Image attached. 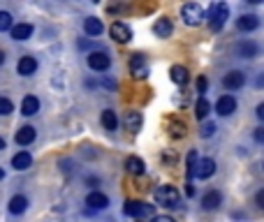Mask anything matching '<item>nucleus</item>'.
<instances>
[{
  "label": "nucleus",
  "instance_id": "35",
  "mask_svg": "<svg viewBox=\"0 0 264 222\" xmlns=\"http://www.w3.org/2000/svg\"><path fill=\"white\" fill-rule=\"evenodd\" d=\"M255 203H257V206L264 211V190H259V192L255 194Z\"/></svg>",
  "mask_w": 264,
  "mask_h": 222
},
{
  "label": "nucleus",
  "instance_id": "32",
  "mask_svg": "<svg viewBox=\"0 0 264 222\" xmlns=\"http://www.w3.org/2000/svg\"><path fill=\"white\" fill-rule=\"evenodd\" d=\"M213 132H216V125H213L211 120H206V123L199 127V134H202V137H213Z\"/></svg>",
  "mask_w": 264,
  "mask_h": 222
},
{
  "label": "nucleus",
  "instance_id": "2",
  "mask_svg": "<svg viewBox=\"0 0 264 222\" xmlns=\"http://www.w3.org/2000/svg\"><path fill=\"white\" fill-rule=\"evenodd\" d=\"M227 16H230V7L225 3H213L206 12V18H208V26L211 30H220L222 26L227 23Z\"/></svg>",
  "mask_w": 264,
  "mask_h": 222
},
{
  "label": "nucleus",
  "instance_id": "38",
  "mask_svg": "<svg viewBox=\"0 0 264 222\" xmlns=\"http://www.w3.org/2000/svg\"><path fill=\"white\" fill-rule=\"evenodd\" d=\"M162 160L169 162V164H174V162H176V155H174V153H162Z\"/></svg>",
  "mask_w": 264,
  "mask_h": 222
},
{
  "label": "nucleus",
  "instance_id": "43",
  "mask_svg": "<svg viewBox=\"0 0 264 222\" xmlns=\"http://www.w3.org/2000/svg\"><path fill=\"white\" fill-rule=\"evenodd\" d=\"M3 178H5V171H3V169H0V180H3Z\"/></svg>",
  "mask_w": 264,
  "mask_h": 222
},
{
  "label": "nucleus",
  "instance_id": "13",
  "mask_svg": "<svg viewBox=\"0 0 264 222\" xmlns=\"http://www.w3.org/2000/svg\"><path fill=\"white\" fill-rule=\"evenodd\" d=\"M16 72L21 74V77H30V74H35L37 72V58H32V55H23V58L16 63Z\"/></svg>",
  "mask_w": 264,
  "mask_h": 222
},
{
  "label": "nucleus",
  "instance_id": "37",
  "mask_svg": "<svg viewBox=\"0 0 264 222\" xmlns=\"http://www.w3.org/2000/svg\"><path fill=\"white\" fill-rule=\"evenodd\" d=\"M255 116H257V118L264 123V102H262V104H257V109H255Z\"/></svg>",
  "mask_w": 264,
  "mask_h": 222
},
{
  "label": "nucleus",
  "instance_id": "28",
  "mask_svg": "<svg viewBox=\"0 0 264 222\" xmlns=\"http://www.w3.org/2000/svg\"><path fill=\"white\" fill-rule=\"evenodd\" d=\"M197 153H195V151H190L188 153V162H185V164H188V166H185V176H188V183H190V178H195V171H197Z\"/></svg>",
  "mask_w": 264,
  "mask_h": 222
},
{
  "label": "nucleus",
  "instance_id": "36",
  "mask_svg": "<svg viewBox=\"0 0 264 222\" xmlns=\"http://www.w3.org/2000/svg\"><path fill=\"white\" fill-rule=\"evenodd\" d=\"M151 222H174V220H171L169 215H153Z\"/></svg>",
  "mask_w": 264,
  "mask_h": 222
},
{
  "label": "nucleus",
  "instance_id": "11",
  "mask_svg": "<svg viewBox=\"0 0 264 222\" xmlns=\"http://www.w3.org/2000/svg\"><path fill=\"white\" fill-rule=\"evenodd\" d=\"M236 53H239V58H255V55H259V44L253 40L239 42L236 44Z\"/></svg>",
  "mask_w": 264,
  "mask_h": 222
},
{
  "label": "nucleus",
  "instance_id": "1",
  "mask_svg": "<svg viewBox=\"0 0 264 222\" xmlns=\"http://www.w3.org/2000/svg\"><path fill=\"white\" fill-rule=\"evenodd\" d=\"M153 199H155L157 206H165V208H176L181 201L179 190L171 188V185H157L155 192H153Z\"/></svg>",
  "mask_w": 264,
  "mask_h": 222
},
{
  "label": "nucleus",
  "instance_id": "31",
  "mask_svg": "<svg viewBox=\"0 0 264 222\" xmlns=\"http://www.w3.org/2000/svg\"><path fill=\"white\" fill-rule=\"evenodd\" d=\"M14 111V104L7 100V97H0V116H9Z\"/></svg>",
  "mask_w": 264,
  "mask_h": 222
},
{
  "label": "nucleus",
  "instance_id": "25",
  "mask_svg": "<svg viewBox=\"0 0 264 222\" xmlns=\"http://www.w3.org/2000/svg\"><path fill=\"white\" fill-rule=\"evenodd\" d=\"M125 166H128V171H130V174H132V176H142L144 171H146V166H144V162L139 160L137 155H130L128 160H125Z\"/></svg>",
  "mask_w": 264,
  "mask_h": 222
},
{
  "label": "nucleus",
  "instance_id": "29",
  "mask_svg": "<svg viewBox=\"0 0 264 222\" xmlns=\"http://www.w3.org/2000/svg\"><path fill=\"white\" fill-rule=\"evenodd\" d=\"M169 134L174 139L185 137V125L181 123V120H176V118H169Z\"/></svg>",
  "mask_w": 264,
  "mask_h": 222
},
{
  "label": "nucleus",
  "instance_id": "39",
  "mask_svg": "<svg viewBox=\"0 0 264 222\" xmlns=\"http://www.w3.org/2000/svg\"><path fill=\"white\" fill-rule=\"evenodd\" d=\"M185 194H188V197H192V194H195V188H192V185H185Z\"/></svg>",
  "mask_w": 264,
  "mask_h": 222
},
{
  "label": "nucleus",
  "instance_id": "5",
  "mask_svg": "<svg viewBox=\"0 0 264 222\" xmlns=\"http://www.w3.org/2000/svg\"><path fill=\"white\" fill-rule=\"evenodd\" d=\"M88 67L93 72H107L111 67V58L104 51H93V53H88Z\"/></svg>",
  "mask_w": 264,
  "mask_h": 222
},
{
  "label": "nucleus",
  "instance_id": "10",
  "mask_svg": "<svg viewBox=\"0 0 264 222\" xmlns=\"http://www.w3.org/2000/svg\"><path fill=\"white\" fill-rule=\"evenodd\" d=\"M153 32H155V37H160V40H167V37L174 32V23H171V18H167V16L157 18V21L153 23Z\"/></svg>",
  "mask_w": 264,
  "mask_h": 222
},
{
  "label": "nucleus",
  "instance_id": "3",
  "mask_svg": "<svg viewBox=\"0 0 264 222\" xmlns=\"http://www.w3.org/2000/svg\"><path fill=\"white\" fill-rule=\"evenodd\" d=\"M181 18H183L185 26L195 28L204 21V9L199 7L197 3H185L183 7H181Z\"/></svg>",
  "mask_w": 264,
  "mask_h": 222
},
{
  "label": "nucleus",
  "instance_id": "12",
  "mask_svg": "<svg viewBox=\"0 0 264 222\" xmlns=\"http://www.w3.org/2000/svg\"><path fill=\"white\" fill-rule=\"evenodd\" d=\"M216 111L220 116H232L236 111V100L232 95H222V97H218V102H216Z\"/></svg>",
  "mask_w": 264,
  "mask_h": 222
},
{
  "label": "nucleus",
  "instance_id": "40",
  "mask_svg": "<svg viewBox=\"0 0 264 222\" xmlns=\"http://www.w3.org/2000/svg\"><path fill=\"white\" fill-rule=\"evenodd\" d=\"M5 63V51H0V65Z\"/></svg>",
  "mask_w": 264,
  "mask_h": 222
},
{
  "label": "nucleus",
  "instance_id": "18",
  "mask_svg": "<svg viewBox=\"0 0 264 222\" xmlns=\"http://www.w3.org/2000/svg\"><path fill=\"white\" fill-rule=\"evenodd\" d=\"M7 208H9V213H12V215H21V213L28 208V199L23 197V194H14V197L9 199Z\"/></svg>",
  "mask_w": 264,
  "mask_h": 222
},
{
  "label": "nucleus",
  "instance_id": "34",
  "mask_svg": "<svg viewBox=\"0 0 264 222\" xmlns=\"http://www.w3.org/2000/svg\"><path fill=\"white\" fill-rule=\"evenodd\" d=\"M253 137H255V141H257V143H264V127H257V130H255Z\"/></svg>",
  "mask_w": 264,
  "mask_h": 222
},
{
  "label": "nucleus",
  "instance_id": "4",
  "mask_svg": "<svg viewBox=\"0 0 264 222\" xmlns=\"http://www.w3.org/2000/svg\"><path fill=\"white\" fill-rule=\"evenodd\" d=\"M123 213L128 217H153V203H144V201H134V199H128L123 206Z\"/></svg>",
  "mask_w": 264,
  "mask_h": 222
},
{
  "label": "nucleus",
  "instance_id": "16",
  "mask_svg": "<svg viewBox=\"0 0 264 222\" xmlns=\"http://www.w3.org/2000/svg\"><path fill=\"white\" fill-rule=\"evenodd\" d=\"M86 203H88V208H95V211H104V208L109 206V197L95 190V192H91V194L86 197Z\"/></svg>",
  "mask_w": 264,
  "mask_h": 222
},
{
  "label": "nucleus",
  "instance_id": "20",
  "mask_svg": "<svg viewBox=\"0 0 264 222\" xmlns=\"http://www.w3.org/2000/svg\"><path fill=\"white\" fill-rule=\"evenodd\" d=\"M30 164H32V157H30V153H26V151L16 153V155L12 157V166L16 171H26Z\"/></svg>",
  "mask_w": 264,
  "mask_h": 222
},
{
  "label": "nucleus",
  "instance_id": "23",
  "mask_svg": "<svg viewBox=\"0 0 264 222\" xmlns=\"http://www.w3.org/2000/svg\"><path fill=\"white\" fill-rule=\"evenodd\" d=\"M169 79L176 86H183V83H188V69H185L183 65H174V67L169 69Z\"/></svg>",
  "mask_w": 264,
  "mask_h": 222
},
{
  "label": "nucleus",
  "instance_id": "19",
  "mask_svg": "<svg viewBox=\"0 0 264 222\" xmlns=\"http://www.w3.org/2000/svg\"><path fill=\"white\" fill-rule=\"evenodd\" d=\"M37 111H40V100H37L35 95L23 97V102H21V114H23V116H35Z\"/></svg>",
  "mask_w": 264,
  "mask_h": 222
},
{
  "label": "nucleus",
  "instance_id": "21",
  "mask_svg": "<svg viewBox=\"0 0 264 222\" xmlns=\"http://www.w3.org/2000/svg\"><path fill=\"white\" fill-rule=\"evenodd\" d=\"M142 123H144V118L139 111H128V114H125V127H128L130 132H139Z\"/></svg>",
  "mask_w": 264,
  "mask_h": 222
},
{
  "label": "nucleus",
  "instance_id": "17",
  "mask_svg": "<svg viewBox=\"0 0 264 222\" xmlns=\"http://www.w3.org/2000/svg\"><path fill=\"white\" fill-rule=\"evenodd\" d=\"M236 26H239V30H243V32H253L259 28V16H255V14H243Z\"/></svg>",
  "mask_w": 264,
  "mask_h": 222
},
{
  "label": "nucleus",
  "instance_id": "26",
  "mask_svg": "<svg viewBox=\"0 0 264 222\" xmlns=\"http://www.w3.org/2000/svg\"><path fill=\"white\" fill-rule=\"evenodd\" d=\"M102 125H104V130H111V132H114L116 127H118V118H116V114L111 109H104L102 111Z\"/></svg>",
  "mask_w": 264,
  "mask_h": 222
},
{
  "label": "nucleus",
  "instance_id": "14",
  "mask_svg": "<svg viewBox=\"0 0 264 222\" xmlns=\"http://www.w3.org/2000/svg\"><path fill=\"white\" fill-rule=\"evenodd\" d=\"M37 137L35 127H30V125H23V127L16 130V134H14V139H16L19 146H28V143H32Z\"/></svg>",
  "mask_w": 264,
  "mask_h": 222
},
{
  "label": "nucleus",
  "instance_id": "8",
  "mask_svg": "<svg viewBox=\"0 0 264 222\" xmlns=\"http://www.w3.org/2000/svg\"><path fill=\"white\" fill-rule=\"evenodd\" d=\"M243 83H245V74L239 72V69H232V72H227L222 77V86L227 90H239V88H243Z\"/></svg>",
  "mask_w": 264,
  "mask_h": 222
},
{
  "label": "nucleus",
  "instance_id": "7",
  "mask_svg": "<svg viewBox=\"0 0 264 222\" xmlns=\"http://www.w3.org/2000/svg\"><path fill=\"white\" fill-rule=\"evenodd\" d=\"M130 72H132L134 79H146L148 77V65H146V58L142 53H134L130 58Z\"/></svg>",
  "mask_w": 264,
  "mask_h": 222
},
{
  "label": "nucleus",
  "instance_id": "24",
  "mask_svg": "<svg viewBox=\"0 0 264 222\" xmlns=\"http://www.w3.org/2000/svg\"><path fill=\"white\" fill-rule=\"evenodd\" d=\"M83 30H86V35L97 37L102 30H104V26H102V21H100V18H93V16H88L86 21H83Z\"/></svg>",
  "mask_w": 264,
  "mask_h": 222
},
{
  "label": "nucleus",
  "instance_id": "22",
  "mask_svg": "<svg viewBox=\"0 0 264 222\" xmlns=\"http://www.w3.org/2000/svg\"><path fill=\"white\" fill-rule=\"evenodd\" d=\"M12 40H16V42H23V40H28V37L32 35V26L30 23H19V26H12Z\"/></svg>",
  "mask_w": 264,
  "mask_h": 222
},
{
  "label": "nucleus",
  "instance_id": "42",
  "mask_svg": "<svg viewBox=\"0 0 264 222\" xmlns=\"http://www.w3.org/2000/svg\"><path fill=\"white\" fill-rule=\"evenodd\" d=\"M3 148H5V139L0 137V151H3Z\"/></svg>",
  "mask_w": 264,
  "mask_h": 222
},
{
  "label": "nucleus",
  "instance_id": "41",
  "mask_svg": "<svg viewBox=\"0 0 264 222\" xmlns=\"http://www.w3.org/2000/svg\"><path fill=\"white\" fill-rule=\"evenodd\" d=\"M257 86H264V77H259V79H257Z\"/></svg>",
  "mask_w": 264,
  "mask_h": 222
},
{
  "label": "nucleus",
  "instance_id": "33",
  "mask_svg": "<svg viewBox=\"0 0 264 222\" xmlns=\"http://www.w3.org/2000/svg\"><path fill=\"white\" fill-rule=\"evenodd\" d=\"M206 88H208V81H206L204 77H199V79H197V92H199V97H204Z\"/></svg>",
  "mask_w": 264,
  "mask_h": 222
},
{
  "label": "nucleus",
  "instance_id": "9",
  "mask_svg": "<svg viewBox=\"0 0 264 222\" xmlns=\"http://www.w3.org/2000/svg\"><path fill=\"white\" fill-rule=\"evenodd\" d=\"M216 174V160H211V157H202V160L197 162V171H195V178H211V176Z\"/></svg>",
  "mask_w": 264,
  "mask_h": 222
},
{
  "label": "nucleus",
  "instance_id": "30",
  "mask_svg": "<svg viewBox=\"0 0 264 222\" xmlns=\"http://www.w3.org/2000/svg\"><path fill=\"white\" fill-rule=\"evenodd\" d=\"M12 30V14L9 12H0V32Z\"/></svg>",
  "mask_w": 264,
  "mask_h": 222
},
{
  "label": "nucleus",
  "instance_id": "6",
  "mask_svg": "<svg viewBox=\"0 0 264 222\" xmlns=\"http://www.w3.org/2000/svg\"><path fill=\"white\" fill-rule=\"evenodd\" d=\"M109 35L114 37L118 44H125V42H130L132 40V30H130V26H125L123 21H116V23H111V28H109Z\"/></svg>",
  "mask_w": 264,
  "mask_h": 222
},
{
  "label": "nucleus",
  "instance_id": "27",
  "mask_svg": "<svg viewBox=\"0 0 264 222\" xmlns=\"http://www.w3.org/2000/svg\"><path fill=\"white\" fill-rule=\"evenodd\" d=\"M208 111H211V104H208L206 97H199L197 104H195V116H197L199 120H204L208 116Z\"/></svg>",
  "mask_w": 264,
  "mask_h": 222
},
{
  "label": "nucleus",
  "instance_id": "15",
  "mask_svg": "<svg viewBox=\"0 0 264 222\" xmlns=\"http://www.w3.org/2000/svg\"><path fill=\"white\" fill-rule=\"evenodd\" d=\"M220 203H222V192H220V190H211V192H206V194H204V199H202V208H204V211H216Z\"/></svg>",
  "mask_w": 264,
  "mask_h": 222
}]
</instances>
